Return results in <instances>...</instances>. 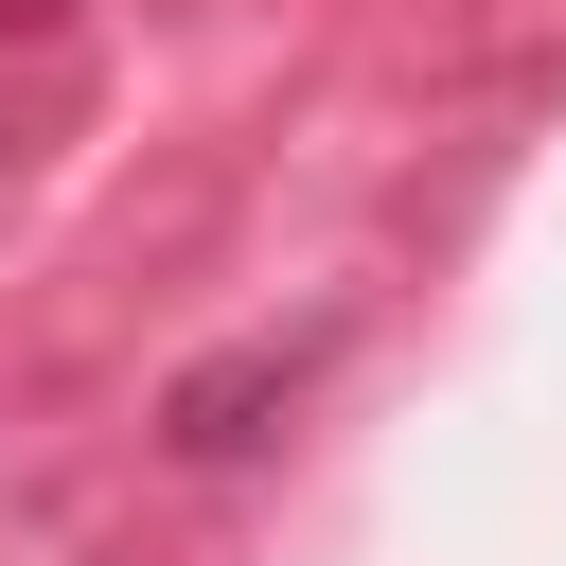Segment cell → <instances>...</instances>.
<instances>
[{"label": "cell", "instance_id": "cell-1", "mask_svg": "<svg viewBox=\"0 0 566 566\" xmlns=\"http://www.w3.org/2000/svg\"><path fill=\"white\" fill-rule=\"evenodd\" d=\"M336 354V318H301V336H248V354H212V371H177L159 389V442L177 460H248L265 442V407H301V371Z\"/></svg>", "mask_w": 566, "mask_h": 566}]
</instances>
